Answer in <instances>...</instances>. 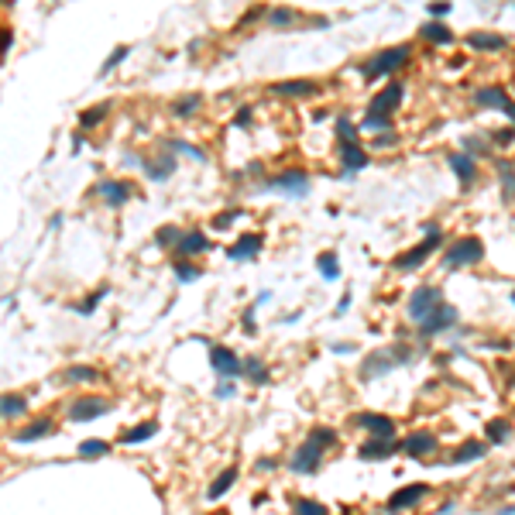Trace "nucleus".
Instances as JSON below:
<instances>
[{
  "label": "nucleus",
  "mask_w": 515,
  "mask_h": 515,
  "mask_svg": "<svg viewBox=\"0 0 515 515\" xmlns=\"http://www.w3.org/2000/svg\"><path fill=\"white\" fill-rule=\"evenodd\" d=\"M237 388H234V382L230 378H220V385H216V399H230Z\"/></svg>",
  "instance_id": "52"
},
{
  "label": "nucleus",
  "mask_w": 515,
  "mask_h": 515,
  "mask_svg": "<svg viewBox=\"0 0 515 515\" xmlns=\"http://www.w3.org/2000/svg\"><path fill=\"white\" fill-rule=\"evenodd\" d=\"M268 189H282L289 196H306L309 193V176L303 169H289V172H279L268 179Z\"/></svg>",
  "instance_id": "7"
},
{
  "label": "nucleus",
  "mask_w": 515,
  "mask_h": 515,
  "mask_svg": "<svg viewBox=\"0 0 515 515\" xmlns=\"http://www.w3.org/2000/svg\"><path fill=\"white\" fill-rule=\"evenodd\" d=\"M110 409V402H103L97 395H86V399H76L73 406H69V419H76V422H90V419H97L103 412Z\"/></svg>",
  "instance_id": "11"
},
{
  "label": "nucleus",
  "mask_w": 515,
  "mask_h": 515,
  "mask_svg": "<svg viewBox=\"0 0 515 515\" xmlns=\"http://www.w3.org/2000/svg\"><path fill=\"white\" fill-rule=\"evenodd\" d=\"M172 172H176V158H172V155H165V158H158V162H148V165H144V176H148L151 182H165Z\"/></svg>",
  "instance_id": "25"
},
{
  "label": "nucleus",
  "mask_w": 515,
  "mask_h": 515,
  "mask_svg": "<svg viewBox=\"0 0 515 515\" xmlns=\"http://www.w3.org/2000/svg\"><path fill=\"white\" fill-rule=\"evenodd\" d=\"M495 169H498V176H502V189H505V200H515V165H509V162H498Z\"/></svg>",
  "instance_id": "32"
},
{
  "label": "nucleus",
  "mask_w": 515,
  "mask_h": 515,
  "mask_svg": "<svg viewBox=\"0 0 515 515\" xmlns=\"http://www.w3.org/2000/svg\"><path fill=\"white\" fill-rule=\"evenodd\" d=\"M234 124H237V127H247V124H251V110H247V106H241V110H237V120H234Z\"/></svg>",
  "instance_id": "53"
},
{
  "label": "nucleus",
  "mask_w": 515,
  "mask_h": 515,
  "mask_svg": "<svg viewBox=\"0 0 515 515\" xmlns=\"http://www.w3.org/2000/svg\"><path fill=\"white\" fill-rule=\"evenodd\" d=\"M412 55L409 45H395V48H385L382 55H375L371 62H364L361 66V76H368V79H378V76H385V73H395L399 66H406Z\"/></svg>",
  "instance_id": "2"
},
{
  "label": "nucleus",
  "mask_w": 515,
  "mask_h": 515,
  "mask_svg": "<svg viewBox=\"0 0 515 515\" xmlns=\"http://www.w3.org/2000/svg\"><path fill=\"white\" fill-rule=\"evenodd\" d=\"M485 258V244L481 237H460L450 244L447 251V268H464V265H478Z\"/></svg>",
  "instance_id": "3"
},
{
  "label": "nucleus",
  "mask_w": 515,
  "mask_h": 515,
  "mask_svg": "<svg viewBox=\"0 0 515 515\" xmlns=\"http://www.w3.org/2000/svg\"><path fill=\"white\" fill-rule=\"evenodd\" d=\"M179 241H182V234H179L176 223H172V227H162V230L155 234V244H158V247H172V244L179 247Z\"/></svg>",
  "instance_id": "34"
},
{
  "label": "nucleus",
  "mask_w": 515,
  "mask_h": 515,
  "mask_svg": "<svg viewBox=\"0 0 515 515\" xmlns=\"http://www.w3.org/2000/svg\"><path fill=\"white\" fill-rule=\"evenodd\" d=\"M103 296H106V289H100L97 296H90L86 303H79V306H76V312H83V316H86V312H93V309L100 306V299H103Z\"/></svg>",
  "instance_id": "50"
},
{
  "label": "nucleus",
  "mask_w": 515,
  "mask_h": 515,
  "mask_svg": "<svg viewBox=\"0 0 515 515\" xmlns=\"http://www.w3.org/2000/svg\"><path fill=\"white\" fill-rule=\"evenodd\" d=\"M429 14L433 17H443V14H450V3H429Z\"/></svg>",
  "instance_id": "54"
},
{
  "label": "nucleus",
  "mask_w": 515,
  "mask_h": 515,
  "mask_svg": "<svg viewBox=\"0 0 515 515\" xmlns=\"http://www.w3.org/2000/svg\"><path fill=\"white\" fill-rule=\"evenodd\" d=\"M361 127H364V131H388V127H392V117H385V113H371V110H368V117L361 120Z\"/></svg>",
  "instance_id": "36"
},
{
  "label": "nucleus",
  "mask_w": 515,
  "mask_h": 515,
  "mask_svg": "<svg viewBox=\"0 0 515 515\" xmlns=\"http://www.w3.org/2000/svg\"><path fill=\"white\" fill-rule=\"evenodd\" d=\"M48 429H52V419H35V422H28L24 429L14 433V443H35V440H41Z\"/></svg>",
  "instance_id": "23"
},
{
  "label": "nucleus",
  "mask_w": 515,
  "mask_h": 515,
  "mask_svg": "<svg viewBox=\"0 0 515 515\" xmlns=\"http://www.w3.org/2000/svg\"><path fill=\"white\" fill-rule=\"evenodd\" d=\"M237 216H241V209H223L220 216H213V227H216V230H227Z\"/></svg>",
  "instance_id": "46"
},
{
  "label": "nucleus",
  "mask_w": 515,
  "mask_h": 515,
  "mask_svg": "<svg viewBox=\"0 0 515 515\" xmlns=\"http://www.w3.org/2000/svg\"><path fill=\"white\" fill-rule=\"evenodd\" d=\"M464 151H467V155H471V158H474V155H478V151H481V155H485V151H488V144H485V141H481V138H464Z\"/></svg>",
  "instance_id": "49"
},
{
  "label": "nucleus",
  "mask_w": 515,
  "mask_h": 515,
  "mask_svg": "<svg viewBox=\"0 0 515 515\" xmlns=\"http://www.w3.org/2000/svg\"><path fill=\"white\" fill-rule=\"evenodd\" d=\"M354 422L371 429V436H382V440H392V433H395V422L388 415H382V412H357Z\"/></svg>",
  "instance_id": "13"
},
{
  "label": "nucleus",
  "mask_w": 515,
  "mask_h": 515,
  "mask_svg": "<svg viewBox=\"0 0 515 515\" xmlns=\"http://www.w3.org/2000/svg\"><path fill=\"white\" fill-rule=\"evenodd\" d=\"M182 258H193V254H203L209 251V241H206L203 230H189V234H182V241H179V247H176Z\"/></svg>",
  "instance_id": "22"
},
{
  "label": "nucleus",
  "mask_w": 515,
  "mask_h": 515,
  "mask_svg": "<svg viewBox=\"0 0 515 515\" xmlns=\"http://www.w3.org/2000/svg\"><path fill=\"white\" fill-rule=\"evenodd\" d=\"M491 138H495V144H502V148H509V144H512V141H515V127H509V131H495Z\"/></svg>",
  "instance_id": "51"
},
{
  "label": "nucleus",
  "mask_w": 515,
  "mask_h": 515,
  "mask_svg": "<svg viewBox=\"0 0 515 515\" xmlns=\"http://www.w3.org/2000/svg\"><path fill=\"white\" fill-rule=\"evenodd\" d=\"M172 110H176V117H193V113L200 110V97H196V93H193V97H182V100H176Z\"/></svg>",
  "instance_id": "40"
},
{
  "label": "nucleus",
  "mask_w": 515,
  "mask_h": 515,
  "mask_svg": "<svg viewBox=\"0 0 515 515\" xmlns=\"http://www.w3.org/2000/svg\"><path fill=\"white\" fill-rule=\"evenodd\" d=\"M110 450V443H103V440H83L79 443V457H103Z\"/></svg>",
  "instance_id": "39"
},
{
  "label": "nucleus",
  "mask_w": 515,
  "mask_h": 515,
  "mask_svg": "<svg viewBox=\"0 0 515 515\" xmlns=\"http://www.w3.org/2000/svg\"><path fill=\"white\" fill-rule=\"evenodd\" d=\"M412 350L409 347H385V350H378V354H371L364 364H361V378H378V375H385V371H392V368H399V364H409Z\"/></svg>",
  "instance_id": "1"
},
{
  "label": "nucleus",
  "mask_w": 515,
  "mask_h": 515,
  "mask_svg": "<svg viewBox=\"0 0 515 515\" xmlns=\"http://www.w3.org/2000/svg\"><path fill=\"white\" fill-rule=\"evenodd\" d=\"M498 515H515V505H505V509H498Z\"/></svg>",
  "instance_id": "61"
},
{
  "label": "nucleus",
  "mask_w": 515,
  "mask_h": 515,
  "mask_svg": "<svg viewBox=\"0 0 515 515\" xmlns=\"http://www.w3.org/2000/svg\"><path fill=\"white\" fill-rule=\"evenodd\" d=\"M505 113H509V117H512V124H515V103H512V100L505 103Z\"/></svg>",
  "instance_id": "60"
},
{
  "label": "nucleus",
  "mask_w": 515,
  "mask_h": 515,
  "mask_svg": "<svg viewBox=\"0 0 515 515\" xmlns=\"http://www.w3.org/2000/svg\"><path fill=\"white\" fill-rule=\"evenodd\" d=\"M244 375H247L251 382H268V371H265V364H261L258 357H247V361H244Z\"/></svg>",
  "instance_id": "37"
},
{
  "label": "nucleus",
  "mask_w": 515,
  "mask_h": 515,
  "mask_svg": "<svg viewBox=\"0 0 515 515\" xmlns=\"http://www.w3.org/2000/svg\"><path fill=\"white\" fill-rule=\"evenodd\" d=\"M0 412H3V419H17V415H24V399L7 392L3 402H0Z\"/></svg>",
  "instance_id": "33"
},
{
  "label": "nucleus",
  "mask_w": 515,
  "mask_h": 515,
  "mask_svg": "<svg viewBox=\"0 0 515 515\" xmlns=\"http://www.w3.org/2000/svg\"><path fill=\"white\" fill-rule=\"evenodd\" d=\"M316 268H319V275H323L326 282L340 279V265H337V254H333V251H323V254L316 258Z\"/></svg>",
  "instance_id": "29"
},
{
  "label": "nucleus",
  "mask_w": 515,
  "mask_h": 515,
  "mask_svg": "<svg viewBox=\"0 0 515 515\" xmlns=\"http://www.w3.org/2000/svg\"><path fill=\"white\" fill-rule=\"evenodd\" d=\"M155 429H158V422L155 419H144V422H138L134 429L124 433V443H144L148 436H155Z\"/></svg>",
  "instance_id": "30"
},
{
  "label": "nucleus",
  "mask_w": 515,
  "mask_h": 515,
  "mask_svg": "<svg viewBox=\"0 0 515 515\" xmlns=\"http://www.w3.org/2000/svg\"><path fill=\"white\" fill-rule=\"evenodd\" d=\"M347 306H350V296H344V299H340V306H337V316H344V312H347Z\"/></svg>",
  "instance_id": "58"
},
{
  "label": "nucleus",
  "mask_w": 515,
  "mask_h": 515,
  "mask_svg": "<svg viewBox=\"0 0 515 515\" xmlns=\"http://www.w3.org/2000/svg\"><path fill=\"white\" fill-rule=\"evenodd\" d=\"M337 134H340L344 141H354V134H357V127H354V124H350L347 117H340V120H337Z\"/></svg>",
  "instance_id": "48"
},
{
  "label": "nucleus",
  "mask_w": 515,
  "mask_h": 515,
  "mask_svg": "<svg viewBox=\"0 0 515 515\" xmlns=\"http://www.w3.org/2000/svg\"><path fill=\"white\" fill-rule=\"evenodd\" d=\"M296 515H326V509L319 505V502H312V498H296Z\"/></svg>",
  "instance_id": "41"
},
{
  "label": "nucleus",
  "mask_w": 515,
  "mask_h": 515,
  "mask_svg": "<svg viewBox=\"0 0 515 515\" xmlns=\"http://www.w3.org/2000/svg\"><path fill=\"white\" fill-rule=\"evenodd\" d=\"M467 45L471 48H481V52H502L509 45L505 35H495V31H471L467 35Z\"/></svg>",
  "instance_id": "16"
},
{
  "label": "nucleus",
  "mask_w": 515,
  "mask_h": 515,
  "mask_svg": "<svg viewBox=\"0 0 515 515\" xmlns=\"http://www.w3.org/2000/svg\"><path fill=\"white\" fill-rule=\"evenodd\" d=\"M234 481H237V471H234V467H227L223 474H216V478H213V485H209V491H206V498H209V502H216V498H223V495L230 491V485H234Z\"/></svg>",
  "instance_id": "26"
},
{
  "label": "nucleus",
  "mask_w": 515,
  "mask_h": 515,
  "mask_svg": "<svg viewBox=\"0 0 515 515\" xmlns=\"http://www.w3.org/2000/svg\"><path fill=\"white\" fill-rule=\"evenodd\" d=\"M402 450L409 453V457H422V453H433L436 450V436L433 433H412L402 440Z\"/></svg>",
  "instance_id": "21"
},
{
  "label": "nucleus",
  "mask_w": 515,
  "mask_h": 515,
  "mask_svg": "<svg viewBox=\"0 0 515 515\" xmlns=\"http://www.w3.org/2000/svg\"><path fill=\"white\" fill-rule=\"evenodd\" d=\"M124 59H127V45H120V48H113V55H110V59L103 62V69H100V73H110V69H113V66H120Z\"/></svg>",
  "instance_id": "47"
},
{
  "label": "nucleus",
  "mask_w": 515,
  "mask_h": 515,
  "mask_svg": "<svg viewBox=\"0 0 515 515\" xmlns=\"http://www.w3.org/2000/svg\"><path fill=\"white\" fill-rule=\"evenodd\" d=\"M453 323H457V309L447 306V303H440V306L419 323V337H422V340H426V337H436V333H443V330L453 326Z\"/></svg>",
  "instance_id": "8"
},
{
  "label": "nucleus",
  "mask_w": 515,
  "mask_h": 515,
  "mask_svg": "<svg viewBox=\"0 0 515 515\" xmlns=\"http://www.w3.org/2000/svg\"><path fill=\"white\" fill-rule=\"evenodd\" d=\"M429 495V488L426 485H406V488H399L392 498H388V512H406V509H412V505H419L422 498Z\"/></svg>",
  "instance_id": "10"
},
{
  "label": "nucleus",
  "mask_w": 515,
  "mask_h": 515,
  "mask_svg": "<svg viewBox=\"0 0 515 515\" xmlns=\"http://www.w3.org/2000/svg\"><path fill=\"white\" fill-rule=\"evenodd\" d=\"M319 460H323V447H319V443H312V440H306V443L292 453L289 467H292L296 474H312V471L319 467Z\"/></svg>",
  "instance_id": "9"
},
{
  "label": "nucleus",
  "mask_w": 515,
  "mask_h": 515,
  "mask_svg": "<svg viewBox=\"0 0 515 515\" xmlns=\"http://www.w3.org/2000/svg\"><path fill=\"white\" fill-rule=\"evenodd\" d=\"M378 144H382V148H388V144H395V138H392V134H382V138H378Z\"/></svg>",
  "instance_id": "59"
},
{
  "label": "nucleus",
  "mask_w": 515,
  "mask_h": 515,
  "mask_svg": "<svg viewBox=\"0 0 515 515\" xmlns=\"http://www.w3.org/2000/svg\"><path fill=\"white\" fill-rule=\"evenodd\" d=\"M440 303H443V299H440V289H436V285H419L409 296V303H406V312H409V319H419V323H422Z\"/></svg>",
  "instance_id": "5"
},
{
  "label": "nucleus",
  "mask_w": 515,
  "mask_h": 515,
  "mask_svg": "<svg viewBox=\"0 0 515 515\" xmlns=\"http://www.w3.org/2000/svg\"><path fill=\"white\" fill-rule=\"evenodd\" d=\"M440 241H443V234H440V227H426V241L422 244H415L409 254H402V258H395V268H402V272H409V268H419L436 247H440Z\"/></svg>",
  "instance_id": "4"
},
{
  "label": "nucleus",
  "mask_w": 515,
  "mask_h": 515,
  "mask_svg": "<svg viewBox=\"0 0 515 515\" xmlns=\"http://www.w3.org/2000/svg\"><path fill=\"white\" fill-rule=\"evenodd\" d=\"M97 193L103 196V203L106 206H124L131 196H134V186L131 182H120V179H106L97 186Z\"/></svg>",
  "instance_id": "12"
},
{
  "label": "nucleus",
  "mask_w": 515,
  "mask_h": 515,
  "mask_svg": "<svg viewBox=\"0 0 515 515\" xmlns=\"http://www.w3.org/2000/svg\"><path fill=\"white\" fill-rule=\"evenodd\" d=\"M340 155H344V169L347 172H361L368 165V151L357 141H340Z\"/></svg>",
  "instance_id": "17"
},
{
  "label": "nucleus",
  "mask_w": 515,
  "mask_h": 515,
  "mask_svg": "<svg viewBox=\"0 0 515 515\" xmlns=\"http://www.w3.org/2000/svg\"><path fill=\"white\" fill-rule=\"evenodd\" d=\"M272 90L279 97H312L319 90V83H312V79H285V83H275Z\"/></svg>",
  "instance_id": "20"
},
{
  "label": "nucleus",
  "mask_w": 515,
  "mask_h": 515,
  "mask_svg": "<svg viewBox=\"0 0 515 515\" xmlns=\"http://www.w3.org/2000/svg\"><path fill=\"white\" fill-rule=\"evenodd\" d=\"M254 306H258V303H254ZM254 306L244 309V326H247V330H254Z\"/></svg>",
  "instance_id": "55"
},
{
  "label": "nucleus",
  "mask_w": 515,
  "mask_h": 515,
  "mask_svg": "<svg viewBox=\"0 0 515 515\" xmlns=\"http://www.w3.org/2000/svg\"><path fill=\"white\" fill-rule=\"evenodd\" d=\"M100 371L97 368H86V364H76V368H66L62 371V382H97Z\"/></svg>",
  "instance_id": "31"
},
{
  "label": "nucleus",
  "mask_w": 515,
  "mask_h": 515,
  "mask_svg": "<svg viewBox=\"0 0 515 515\" xmlns=\"http://www.w3.org/2000/svg\"><path fill=\"white\" fill-rule=\"evenodd\" d=\"M512 303H515V296H512Z\"/></svg>",
  "instance_id": "62"
},
{
  "label": "nucleus",
  "mask_w": 515,
  "mask_h": 515,
  "mask_svg": "<svg viewBox=\"0 0 515 515\" xmlns=\"http://www.w3.org/2000/svg\"><path fill=\"white\" fill-rule=\"evenodd\" d=\"M406 97V90H402V83H392L388 90H382L375 100H371V113H385L388 117V110H395L399 103Z\"/></svg>",
  "instance_id": "15"
},
{
  "label": "nucleus",
  "mask_w": 515,
  "mask_h": 515,
  "mask_svg": "<svg viewBox=\"0 0 515 515\" xmlns=\"http://www.w3.org/2000/svg\"><path fill=\"white\" fill-rule=\"evenodd\" d=\"M450 169H453V176H457L464 186H471V182L478 179V165H474V158H471L467 151H457V155H450Z\"/></svg>",
  "instance_id": "18"
},
{
  "label": "nucleus",
  "mask_w": 515,
  "mask_h": 515,
  "mask_svg": "<svg viewBox=\"0 0 515 515\" xmlns=\"http://www.w3.org/2000/svg\"><path fill=\"white\" fill-rule=\"evenodd\" d=\"M103 117H106V103H100V106H90V110H83V113H79V124H83V127H97Z\"/></svg>",
  "instance_id": "38"
},
{
  "label": "nucleus",
  "mask_w": 515,
  "mask_h": 515,
  "mask_svg": "<svg viewBox=\"0 0 515 515\" xmlns=\"http://www.w3.org/2000/svg\"><path fill=\"white\" fill-rule=\"evenodd\" d=\"M485 450H488V443H481V440H467L464 447H457V450L450 453V460H453V464H471V460L485 457Z\"/></svg>",
  "instance_id": "24"
},
{
  "label": "nucleus",
  "mask_w": 515,
  "mask_h": 515,
  "mask_svg": "<svg viewBox=\"0 0 515 515\" xmlns=\"http://www.w3.org/2000/svg\"><path fill=\"white\" fill-rule=\"evenodd\" d=\"M261 247H265V237H261V234H244V237H237V241L230 244L227 258H230V261H244V258H254Z\"/></svg>",
  "instance_id": "14"
},
{
  "label": "nucleus",
  "mask_w": 515,
  "mask_h": 515,
  "mask_svg": "<svg viewBox=\"0 0 515 515\" xmlns=\"http://www.w3.org/2000/svg\"><path fill=\"white\" fill-rule=\"evenodd\" d=\"M422 38L433 41V45H447V41H453V31L447 24H440V21H426L422 24Z\"/></svg>",
  "instance_id": "28"
},
{
  "label": "nucleus",
  "mask_w": 515,
  "mask_h": 515,
  "mask_svg": "<svg viewBox=\"0 0 515 515\" xmlns=\"http://www.w3.org/2000/svg\"><path fill=\"white\" fill-rule=\"evenodd\" d=\"M485 436H488V443H505V440H509V422H505V419H495V422H488Z\"/></svg>",
  "instance_id": "35"
},
{
  "label": "nucleus",
  "mask_w": 515,
  "mask_h": 515,
  "mask_svg": "<svg viewBox=\"0 0 515 515\" xmlns=\"http://www.w3.org/2000/svg\"><path fill=\"white\" fill-rule=\"evenodd\" d=\"M209 368H213L216 375H223V378H237V375L244 371V361H241L230 347L213 344V347H209Z\"/></svg>",
  "instance_id": "6"
},
{
  "label": "nucleus",
  "mask_w": 515,
  "mask_h": 515,
  "mask_svg": "<svg viewBox=\"0 0 515 515\" xmlns=\"http://www.w3.org/2000/svg\"><path fill=\"white\" fill-rule=\"evenodd\" d=\"M10 41H14V35H10V31H7V28H3V41H0V48H3V52H7V48H10Z\"/></svg>",
  "instance_id": "57"
},
{
  "label": "nucleus",
  "mask_w": 515,
  "mask_h": 515,
  "mask_svg": "<svg viewBox=\"0 0 515 515\" xmlns=\"http://www.w3.org/2000/svg\"><path fill=\"white\" fill-rule=\"evenodd\" d=\"M330 350H333V354H354V344H333Z\"/></svg>",
  "instance_id": "56"
},
{
  "label": "nucleus",
  "mask_w": 515,
  "mask_h": 515,
  "mask_svg": "<svg viewBox=\"0 0 515 515\" xmlns=\"http://www.w3.org/2000/svg\"><path fill=\"white\" fill-rule=\"evenodd\" d=\"M169 148H172V151H182V155H189V158H206L203 148H193V144H186V141H169Z\"/></svg>",
  "instance_id": "45"
},
{
  "label": "nucleus",
  "mask_w": 515,
  "mask_h": 515,
  "mask_svg": "<svg viewBox=\"0 0 515 515\" xmlns=\"http://www.w3.org/2000/svg\"><path fill=\"white\" fill-rule=\"evenodd\" d=\"M474 103H478V106H502V110H505L509 93H505L502 86H485V90H478V93H474Z\"/></svg>",
  "instance_id": "27"
},
{
  "label": "nucleus",
  "mask_w": 515,
  "mask_h": 515,
  "mask_svg": "<svg viewBox=\"0 0 515 515\" xmlns=\"http://www.w3.org/2000/svg\"><path fill=\"white\" fill-rule=\"evenodd\" d=\"M268 21H272L275 28H289V24L296 21V10H285V7H275V10L268 14Z\"/></svg>",
  "instance_id": "42"
},
{
  "label": "nucleus",
  "mask_w": 515,
  "mask_h": 515,
  "mask_svg": "<svg viewBox=\"0 0 515 515\" xmlns=\"http://www.w3.org/2000/svg\"><path fill=\"white\" fill-rule=\"evenodd\" d=\"M309 440H312V443H319V447H333V443H337V433H333V429H326V426H316V429L309 433Z\"/></svg>",
  "instance_id": "43"
},
{
  "label": "nucleus",
  "mask_w": 515,
  "mask_h": 515,
  "mask_svg": "<svg viewBox=\"0 0 515 515\" xmlns=\"http://www.w3.org/2000/svg\"><path fill=\"white\" fill-rule=\"evenodd\" d=\"M395 450H402V443L375 436L371 443H364V447H361V457H364V460H385V457H392Z\"/></svg>",
  "instance_id": "19"
},
{
  "label": "nucleus",
  "mask_w": 515,
  "mask_h": 515,
  "mask_svg": "<svg viewBox=\"0 0 515 515\" xmlns=\"http://www.w3.org/2000/svg\"><path fill=\"white\" fill-rule=\"evenodd\" d=\"M176 275H179V282H196L200 279V268L189 265V261H176Z\"/></svg>",
  "instance_id": "44"
}]
</instances>
